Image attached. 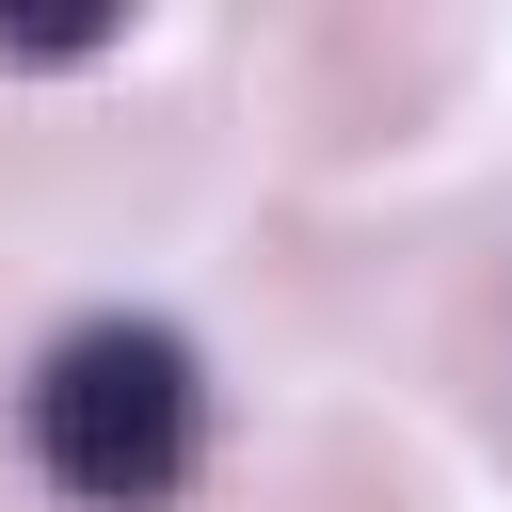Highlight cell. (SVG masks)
Wrapping results in <instances>:
<instances>
[{
	"mask_svg": "<svg viewBox=\"0 0 512 512\" xmlns=\"http://www.w3.org/2000/svg\"><path fill=\"white\" fill-rule=\"evenodd\" d=\"M16 432H32V464H48L64 512H176L192 464H208V368H192L176 320L96 304V320H64L32 352Z\"/></svg>",
	"mask_w": 512,
	"mask_h": 512,
	"instance_id": "1",
	"label": "cell"
}]
</instances>
